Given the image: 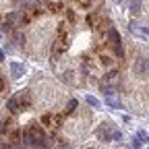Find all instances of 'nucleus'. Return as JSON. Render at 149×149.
<instances>
[{"instance_id":"1","label":"nucleus","mask_w":149,"mask_h":149,"mask_svg":"<svg viewBox=\"0 0 149 149\" xmlns=\"http://www.w3.org/2000/svg\"><path fill=\"white\" fill-rule=\"evenodd\" d=\"M21 141L25 145H31V147L46 145V130H44V126L42 124H29L21 133Z\"/></svg>"},{"instance_id":"2","label":"nucleus","mask_w":149,"mask_h":149,"mask_svg":"<svg viewBox=\"0 0 149 149\" xmlns=\"http://www.w3.org/2000/svg\"><path fill=\"white\" fill-rule=\"evenodd\" d=\"M60 120H62V116H60V114L48 112V114H44V116H42V126H44V128H56V126H60Z\"/></svg>"},{"instance_id":"3","label":"nucleus","mask_w":149,"mask_h":149,"mask_svg":"<svg viewBox=\"0 0 149 149\" xmlns=\"http://www.w3.org/2000/svg\"><path fill=\"white\" fill-rule=\"evenodd\" d=\"M135 74H139V77H147L149 74V58H137L135 62Z\"/></svg>"},{"instance_id":"4","label":"nucleus","mask_w":149,"mask_h":149,"mask_svg":"<svg viewBox=\"0 0 149 149\" xmlns=\"http://www.w3.org/2000/svg\"><path fill=\"white\" fill-rule=\"evenodd\" d=\"M118 81H120V72H118L116 68H110V70L104 74V83H106V85H118Z\"/></svg>"},{"instance_id":"5","label":"nucleus","mask_w":149,"mask_h":149,"mask_svg":"<svg viewBox=\"0 0 149 149\" xmlns=\"http://www.w3.org/2000/svg\"><path fill=\"white\" fill-rule=\"evenodd\" d=\"M100 64L106 66V68H114V66H116V58H114L110 52H108V54H100Z\"/></svg>"},{"instance_id":"6","label":"nucleus","mask_w":149,"mask_h":149,"mask_svg":"<svg viewBox=\"0 0 149 149\" xmlns=\"http://www.w3.org/2000/svg\"><path fill=\"white\" fill-rule=\"evenodd\" d=\"M19 110H21V104H19V95H13V97L8 100V112L17 114Z\"/></svg>"},{"instance_id":"7","label":"nucleus","mask_w":149,"mask_h":149,"mask_svg":"<svg viewBox=\"0 0 149 149\" xmlns=\"http://www.w3.org/2000/svg\"><path fill=\"white\" fill-rule=\"evenodd\" d=\"M79 108V104H77V100H70L68 104H66V110H64V114H72L74 110Z\"/></svg>"},{"instance_id":"8","label":"nucleus","mask_w":149,"mask_h":149,"mask_svg":"<svg viewBox=\"0 0 149 149\" xmlns=\"http://www.w3.org/2000/svg\"><path fill=\"white\" fill-rule=\"evenodd\" d=\"M8 128H10V120L6 122L4 118L0 120V135H4V133H8Z\"/></svg>"},{"instance_id":"9","label":"nucleus","mask_w":149,"mask_h":149,"mask_svg":"<svg viewBox=\"0 0 149 149\" xmlns=\"http://www.w3.org/2000/svg\"><path fill=\"white\" fill-rule=\"evenodd\" d=\"M10 68H13V77H21V72H23V66L21 64H10Z\"/></svg>"},{"instance_id":"10","label":"nucleus","mask_w":149,"mask_h":149,"mask_svg":"<svg viewBox=\"0 0 149 149\" xmlns=\"http://www.w3.org/2000/svg\"><path fill=\"white\" fill-rule=\"evenodd\" d=\"M130 6H133V13H141V0H130Z\"/></svg>"},{"instance_id":"11","label":"nucleus","mask_w":149,"mask_h":149,"mask_svg":"<svg viewBox=\"0 0 149 149\" xmlns=\"http://www.w3.org/2000/svg\"><path fill=\"white\" fill-rule=\"evenodd\" d=\"M87 104H89V106H93V108H97V106H100V102H97L95 97H91V95L87 97Z\"/></svg>"},{"instance_id":"12","label":"nucleus","mask_w":149,"mask_h":149,"mask_svg":"<svg viewBox=\"0 0 149 149\" xmlns=\"http://www.w3.org/2000/svg\"><path fill=\"white\" fill-rule=\"evenodd\" d=\"M79 6H91V0H74Z\"/></svg>"},{"instance_id":"13","label":"nucleus","mask_w":149,"mask_h":149,"mask_svg":"<svg viewBox=\"0 0 149 149\" xmlns=\"http://www.w3.org/2000/svg\"><path fill=\"white\" fill-rule=\"evenodd\" d=\"M2 89H4V79L0 77V91H2Z\"/></svg>"},{"instance_id":"14","label":"nucleus","mask_w":149,"mask_h":149,"mask_svg":"<svg viewBox=\"0 0 149 149\" xmlns=\"http://www.w3.org/2000/svg\"><path fill=\"white\" fill-rule=\"evenodd\" d=\"M114 2H120V0H114Z\"/></svg>"}]
</instances>
